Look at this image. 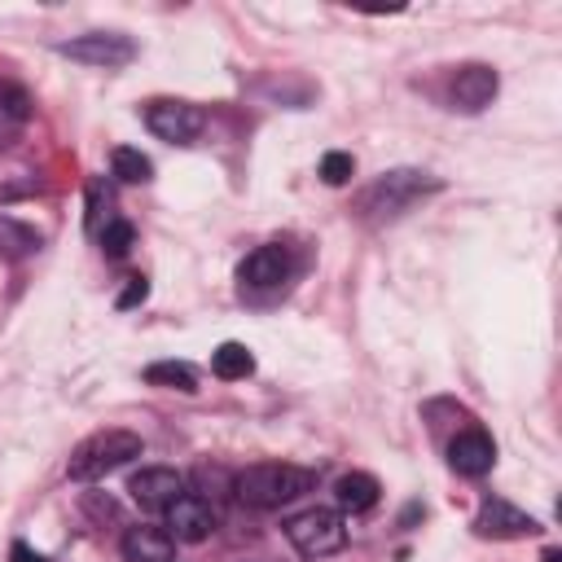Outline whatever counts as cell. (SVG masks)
<instances>
[{
    "label": "cell",
    "instance_id": "23",
    "mask_svg": "<svg viewBox=\"0 0 562 562\" xmlns=\"http://www.w3.org/2000/svg\"><path fill=\"white\" fill-rule=\"evenodd\" d=\"M544 562H562V553L558 549H544Z\"/></svg>",
    "mask_w": 562,
    "mask_h": 562
},
{
    "label": "cell",
    "instance_id": "1",
    "mask_svg": "<svg viewBox=\"0 0 562 562\" xmlns=\"http://www.w3.org/2000/svg\"><path fill=\"white\" fill-rule=\"evenodd\" d=\"M316 487V470L294 465V461H255L233 479V496L250 509H281L294 505Z\"/></svg>",
    "mask_w": 562,
    "mask_h": 562
},
{
    "label": "cell",
    "instance_id": "12",
    "mask_svg": "<svg viewBox=\"0 0 562 562\" xmlns=\"http://www.w3.org/2000/svg\"><path fill=\"white\" fill-rule=\"evenodd\" d=\"M448 465H452L457 474H465V479L487 474V470L496 465V443H492V435L479 430V426L452 435V443H448Z\"/></svg>",
    "mask_w": 562,
    "mask_h": 562
},
{
    "label": "cell",
    "instance_id": "22",
    "mask_svg": "<svg viewBox=\"0 0 562 562\" xmlns=\"http://www.w3.org/2000/svg\"><path fill=\"white\" fill-rule=\"evenodd\" d=\"M13 562H44L40 553H31L26 544H13Z\"/></svg>",
    "mask_w": 562,
    "mask_h": 562
},
{
    "label": "cell",
    "instance_id": "2",
    "mask_svg": "<svg viewBox=\"0 0 562 562\" xmlns=\"http://www.w3.org/2000/svg\"><path fill=\"white\" fill-rule=\"evenodd\" d=\"M145 452V443H140V435L136 430H123V426H105V430H92L75 452H70V461H66V474L75 479V483H97V479H105V474H114L119 465H127V461H136Z\"/></svg>",
    "mask_w": 562,
    "mask_h": 562
},
{
    "label": "cell",
    "instance_id": "14",
    "mask_svg": "<svg viewBox=\"0 0 562 562\" xmlns=\"http://www.w3.org/2000/svg\"><path fill=\"white\" fill-rule=\"evenodd\" d=\"M378 496H382V483H378L373 474H364V470H351V474H342V479L334 483V505H338V514H364V509L378 505Z\"/></svg>",
    "mask_w": 562,
    "mask_h": 562
},
{
    "label": "cell",
    "instance_id": "21",
    "mask_svg": "<svg viewBox=\"0 0 562 562\" xmlns=\"http://www.w3.org/2000/svg\"><path fill=\"white\" fill-rule=\"evenodd\" d=\"M145 294H149V281L145 277H132L127 290L119 294V307H136V303H145Z\"/></svg>",
    "mask_w": 562,
    "mask_h": 562
},
{
    "label": "cell",
    "instance_id": "4",
    "mask_svg": "<svg viewBox=\"0 0 562 562\" xmlns=\"http://www.w3.org/2000/svg\"><path fill=\"white\" fill-rule=\"evenodd\" d=\"M285 540L299 558H329L347 544V522L338 509H325V505H307L299 514L285 518Z\"/></svg>",
    "mask_w": 562,
    "mask_h": 562
},
{
    "label": "cell",
    "instance_id": "11",
    "mask_svg": "<svg viewBox=\"0 0 562 562\" xmlns=\"http://www.w3.org/2000/svg\"><path fill=\"white\" fill-rule=\"evenodd\" d=\"M237 281H241V290H281L290 281V250L277 246V241L255 246L237 263Z\"/></svg>",
    "mask_w": 562,
    "mask_h": 562
},
{
    "label": "cell",
    "instance_id": "7",
    "mask_svg": "<svg viewBox=\"0 0 562 562\" xmlns=\"http://www.w3.org/2000/svg\"><path fill=\"white\" fill-rule=\"evenodd\" d=\"M61 57L70 61H83V66H101V70H119L136 57V44L119 31H88V35H75L66 44H57Z\"/></svg>",
    "mask_w": 562,
    "mask_h": 562
},
{
    "label": "cell",
    "instance_id": "15",
    "mask_svg": "<svg viewBox=\"0 0 562 562\" xmlns=\"http://www.w3.org/2000/svg\"><path fill=\"white\" fill-rule=\"evenodd\" d=\"M31 123V97L18 83H0V149H9Z\"/></svg>",
    "mask_w": 562,
    "mask_h": 562
},
{
    "label": "cell",
    "instance_id": "8",
    "mask_svg": "<svg viewBox=\"0 0 562 562\" xmlns=\"http://www.w3.org/2000/svg\"><path fill=\"white\" fill-rule=\"evenodd\" d=\"M496 92H501V75H496L487 61H465V66H457V75H452V83H448V101H452V110H461V114H483V110L496 101Z\"/></svg>",
    "mask_w": 562,
    "mask_h": 562
},
{
    "label": "cell",
    "instance_id": "9",
    "mask_svg": "<svg viewBox=\"0 0 562 562\" xmlns=\"http://www.w3.org/2000/svg\"><path fill=\"white\" fill-rule=\"evenodd\" d=\"M127 492H132V501H136L145 514H162V509L184 492V474L171 470V465H140V470L127 479Z\"/></svg>",
    "mask_w": 562,
    "mask_h": 562
},
{
    "label": "cell",
    "instance_id": "10",
    "mask_svg": "<svg viewBox=\"0 0 562 562\" xmlns=\"http://www.w3.org/2000/svg\"><path fill=\"white\" fill-rule=\"evenodd\" d=\"M474 531L492 536V540H522V536H540V522L501 496H483V505L474 514Z\"/></svg>",
    "mask_w": 562,
    "mask_h": 562
},
{
    "label": "cell",
    "instance_id": "20",
    "mask_svg": "<svg viewBox=\"0 0 562 562\" xmlns=\"http://www.w3.org/2000/svg\"><path fill=\"white\" fill-rule=\"evenodd\" d=\"M351 176H356V158H351V154L329 149V154L321 158V180H325V184H347Z\"/></svg>",
    "mask_w": 562,
    "mask_h": 562
},
{
    "label": "cell",
    "instance_id": "16",
    "mask_svg": "<svg viewBox=\"0 0 562 562\" xmlns=\"http://www.w3.org/2000/svg\"><path fill=\"white\" fill-rule=\"evenodd\" d=\"M250 369H255V356H250L241 342H220V347L211 351V373L224 378V382H237V378H246Z\"/></svg>",
    "mask_w": 562,
    "mask_h": 562
},
{
    "label": "cell",
    "instance_id": "6",
    "mask_svg": "<svg viewBox=\"0 0 562 562\" xmlns=\"http://www.w3.org/2000/svg\"><path fill=\"white\" fill-rule=\"evenodd\" d=\"M162 527H167V536H171L176 544H202V540L215 536L220 514H215V505H211L206 496L180 492V496L162 509Z\"/></svg>",
    "mask_w": 562,
    "mask_h": 562
},
{
    "label": "cell",
    "instance_id": "3",
    "mask_svg": "<svg viewBox=\"0 0 562 562\" xmlns=\"http://www.w3.org/2000/svg\"><path fill=\"white\" fill-rule=\"evenodd\" d=\"M435 189H439V180H430L426 171H386L382 180H373V184L360 193V215L373 220V224L395 220V215H404L417 198H426V193H435Z\"/></svg>",
    "mask_w": 562,
    "mask_h": 562
},
{
    "label": "cell",
    "instance_id": "13",
    "mask_svg": "<svg viewBox=\"0 0 562 562\" xmlns=\"http://www.w3.org/2000/svg\"><path fill=\"white\" fill-rule=\"evenodd\" d=\"M123 562H176V540L167 536L162 522H136L119 540Z\"/></svg>",
    "mask_w": 562,
    "mask_h": 562
},
{
    "label": "cell",
    "instance_id": "5",
    "mask_svg": "<svg viewBox=\"0 0 562 562\" xmlns=\"http://www.w3.org/2000/svg\"><path fill=\"white\" fill-rule=\"evenodd\" d=\"M145 127H149L158 140L189 145V140L202 136L206 114H202V105H193V101H180V97H154V101L145 105Z\"/></svg>",
    "mask_w": 562,
    "mask_h": 562
},
{
    "label": "cell",
    "instance_id": "19",
    "mask_svg": "<svg viewBox=\"0 0 562 562\" xmlns=\"http://www.w3.org/2000/svg\"><path fill=\"white\" fill-rule=\"evenodd\" d=\"M132 241H136V228H132L127 220H105V228H101V250H105L110 259H123V255L132 250Z\"/></svg>",
    "mask_w": 562,
    "mask_h": 562
},
{
    "label": "cell",
    "instance_id": "18",
    "mask_svg": "<svg viewBox=\"0 0 562 562\" xmlns=\"http://www.w3.org/2000/svg\"><path fill=\"white\" fill-rule=\"evenodd\" d=\"M110 171H114L123 184H145V180L154 176V162H149L140 149H132V145H119V149L110 154Z\"/></svg>",
    "mask_w": 562,
    "mask_h": 562
},
{
    "label": "cell",
    "instance_id": "17",
    "mask_svg": "<svg viewBox=\"0 0 562 562\" xmlns=\"http://www.w3.org/2000/svg\"><path fill=\"white\" fill-rule=\"evenodd\" d=\"M145 382L149 386H167V391H198V373L184 360H154L145 369Z\"/></svg>",
    "mask_w": 562,
    "mask_h": 562
}]
</instances>
